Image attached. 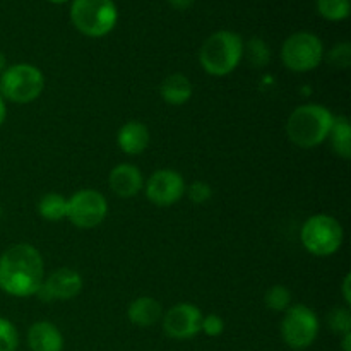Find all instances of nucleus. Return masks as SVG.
I'll return each instance as SVG.
<instances>
[{
    "mask_svg": "<svg viewBox=\"0 0 351 351\" xmlns=\"http://www.w3.org/2000/svg\"><path fill=\"white\" fill-rule=\"evenodd\" d=\"M329 64L336 69H346L351 64V47L350 43H339L329 51Z\"/></svg>",
    "mask_w": 351,
    "mask_h": 351,
    "instance_id": "393cba45",
    "label": "nucleus"
},
{
    "mask_svg": "<svg viewBox=\"0 0 351 351\" xmlns=\"http://www.w3.org/2000/svg\"><path fill=\"white\" fill-rule=\"evenodd\" d=\"M108 215V202L101 192L95 189H82L67 197L65 218L81 230L95 228Z\"/></svg>",
    "mask_w": 351,
    "mask_h": 351,
    "instance_id": "1a4fd4ad",
    "label": "nucleus"
},
{
    "mask_svg": "<svg viewBox=\"0 0 351 351\" xmlns=\"http://www.w3.org/2000/svg\"><path fill=\"white\" fill-rule=\"evenodd\" d=\"M185 194V182L178 171L158 170L147 178L146 195L154 206L168 208L173 206Z\"/></svg>",
    "mask_w": 351,
    "mask_h": 351,
    "instance_id": "9d476101",
    "label": "nucleus"
},
{
    "mask_svg": "<svg viewBox=\"0 0 351 351\" xmlns=\"http://www.w3.org/2000/svg\"><path fill=\"white\" fill-rule=\"evenodd\" d=\"M43 273L41 254L29 243H16L0 256V290L10 297L36 295Z\"/></svg>",
    "mask_w": 351,
    "mask_h": 351,
    "instance_id": "f257e3e1",
    "label": "nucleus"
},
{
    "mask_svg": "<svg viewBox=\"0 0 351 351\" xmlns=\"http://www.w3.org/2000/svg\"><path fill=\"white\" fill-rule=\"evenodd\" d=\"M27 345L31 351H62L64 336L51 322H34L27 331Z\"/></svg>",
    "mask_w": 351,
    "mask_h": 351,
    "instance_id": "4468645a",
    "label": "nucleus"
},
{
    "mask_svg": "<svg viewBox=\"0 0 351 351\" xmlns=\"http://www.w3.org/2000/svg\"><path fill=\"white\" fill-rule=\"evenodd\" d=\"M319 335V319L307 305H293L285 311L281 321V336L291 350H305Z\"/></svg>",
    "mask_w": 351,
    "mask_h": 351,
    "instance_id": "6e6552de",
    "label": "nucleus"
},
{
    "mask_svg": "<svg viewBox=\"0 0 351 351\" xmlns=\"http://www.w3.org/2000/svg\"><path fill=\"white\" fill-rule=\"evenodd\" d=\"M328 139L331 141V146L338 156L348 160L351 156V125L346 117L339 115L332 119L331 130H329Z\"/></svg>",
    "mask_w": 351,
    "mask_h": 351,
    "instance_id": "a211bd4d",
    "label": "nucleus"
},
{
    "mask_svg": "<svg viewBox=\"0 0 351 351\" xmlns=\"http://www.w3.org/2000/svg\"><path fill=\"white\" fill-rule=\"evenodd\" d=\"M243 55L242 38L233 31H216L202 43L199 62L211 75H228L239 67Z\"/></svg>",
    "mask_w": 351,
    "mask_h": 351,
    "instance_id": "7ed1b4c3",
    "label": "nucleus"
},
{
    "mask_svg": "<svg viewBox=\"0 0 351 351\" xmlns=\"http://www.w3.org/2000/svg\"><path fill=\"white\" fill-rule=\"evenodd\" d=\"M202 312L192 304H177L163 315V329L168 338L184 339L194 338L201 332Z\"/></svg>",
    "mask_w": 351,
    "mask_h": 351,
    "instance_id": "9b49d317",
    "label": "nucleus"
},
{
    "mask_svg": "<svg viewBox=\"0 0 351 351\" xmlns=\"http://www.w3.org/2000/svg\"><path fill=\"white\" fill-rule=\"evenodd\" d=\"M328 326L332 332L346 335L351 332V314L348 307H336L332 308L331 314L328 315Z\"/></svg>",
    "mask_w": 351,
    "mask_h": 351,
    "instance_id": "5701e85b",
    "label": "nucleus"
},
{
    "mask_svg": "<svg viewBox=\"0 0 351 351\" xmlns=\"http://www.w3.org/2000/svg\"><path fill=\"white\" fill-rule=\"evenodd\" d=\"M264 304H266L267 308H271L274 312L288 311L291 304L290 290L287 287H283V285H274L264 295Z\"/></svg>",
    "mask_w": 351,
    "mask_h": 351,
    "instance_id": "4be33fe9",
    "label": "nucleus"
},
{
    "mask_svg": "<svg viewBox=\"0 0 351 351\" xmlns=\"http://www.w3.org/2000/svg\"><path fill=\"white\" fill-rule=\"evenodd\" d=\"M7 69V58H5V55L2 53V51H0V74H2L3 71H5Z\"/></svg>",
    "mask_w": 351,
    "mask_h": 351,
    "instance_id": "2f4dec72",
    "label": "nucleus"
},
{
    "mask_svg": "<svg viewBox=\"0 0 351 351\" xmlns=\"http://www.w3.org/2000/svg\"><path fill=\"white\" fill-rule=\"evenodd\" d=\"M243 53H245L249 64L257 69L266 67V64L271 58L269 48H267L266 41L261 40V38H252V40L243 47Z\"/></svg>",
    "mask_w": 351,
    "mask_h": 351,
    "instance_id": "aec40b11",
    "label": "nucleus"
},
{
    "mask_svg": "<svg viewBox=\"0 0 351 351\" xmlns=\"http://www.w3.org/2000/svg\"><path fill=\"white\" fill-rule=\"evenodd\" d=\"M324 58V47L319 36L300 31L287 38L281 47V60L291 72H311L319 67Z\"/></svg>",
    "mask_w": 351,
    "mask_h": 351,
    "instance_id": "0eeeda50",
    "label": "nucleus"
},
{
    "mask_svg": "<svg viewBox=\"0 0 351 351\" xmlns=\"http://www.w3.org/2000/svg\"><path fill=\"white\" fill-rule=\"evenodd\" d=\"M19 346V332L9 319L0 317V351H16Z\"/></svg>",
    "mask_w": 351,
    "mask_h": 351,
    "instance_id": "b1692460",
    "label": "nucleus"
},
{
    "mask_svg": "<svg viewBox=\"0 0 351 351\" xmlns=\"http://www.w3.org/2000/svg\"><path fill=\"white\" fill-rule=\"evenodd\" d=\"M43 88V74L31 64H14L0 74V95L12 103L34 101Z\"/></svg>",
    "mask_w": 351,
    "mask_h": 351,
    "instance_id": "423d86ee",
    "label": "nucleus"
},
{
    "mask_svg": "<svg viewBox=\"0 0 351 351\" xmlns=\"http://www.w3.org/2000/svg\"><path fill=\"white\" fill-rule=\"evenodd\" d=\"M71 19L75 29L84 36L101 38L115 27L119 10L113 0H74Z\"/></svg>",
    "mask_w": 351,
    "mask_h": 351,
    "instance_id": "20e7f679",
    "label": "nucleus"
},
{
    "mask_svg": "<svg viewBox=\"0 0 351 351\" xmlns=\"http://www.w3.org/2000/svg\"><path fill=\"white\" fill-rule=\"evenodd\" d=\"M332 115L326 106L308 103L291 112L287 122V134L291 143L304 149H312L324 143L332 125Z\"/></svg>",
    "mask_w": 351,
    "mask_h": 351,
    "instance_id": "f03ea898",
    "label": "nucleus"
},
{
    "mask_svg": "<svg viewBox=\"0 0 351 351\" xmlns=\"http://www.w3.org/2000/svg\"><path fill=\"white\" fill-rule=\"evenodd\" d=\"M82 290L81 274L71 267H60L55 269L38 290V297L43 302L55 300H72L77 297Z\"/></svg>",
    "mask_w": 351,
    "mask_h": 351,
    "instance_id": "f8f14e48",
    "label": "nucleus"
},
{
    "mask_svg": "<svg viewBox=\"0 0 351 351\" xmlns=\"http://www.w3.org/2000/svg\"><path fill=\"white\" fill-rule=\"evenodd\" d=\"M187 194H189V199H191L194 204H204V202H208L209 199H211L213 191L206 182L197 180L194 182V184L189 185Z\"/></svg>",
    "mask_w": 351,
    "mask_h": 351,
    "instance_id": "bb28decb",
    "label": "nucleus"
},
{
    "mask_svg": "<svg viewBox=\"0 0 351 351\" xmlns=\"http://www.w3.org/2000/svg\"><path fill=\"white\" fill-rule=\"evenodd\" d=\"M48 2H51V3H65V2H67V0H48Z\"/></svg>",
    "mask_w": 351,
    "mask_h": 351,
    "instance_id": "473e14b6",
    "label": "nucleus"
},
{
    "mask_svg": "<svg viewBox=\"0 0 351 351\" xmlns=\"http://www.w3.org/2000/svg\"><path fill=\"white\" fill-rule=\"evenodd\" d=\"M160 95L168 105L180 106L192 96V84L187 75L170 74L160 86Z\"/></svg>",
    "mask_w": 351,
    "mask_h": 351,
    "instance_id": "f3484780",
    "label": "nucleus"
},
{
    "mask_svg": "<svg viewBox=\"0 0 351 351\" xmlns=\"http://www.w3.org/2000/svg\"><path fill=\"white\" fill-rule=\"evenodd\" d=\"M129 321L139 328H151L163 317L161 304L153 297H139L129 305Z\"/></svg>",
    "mask_w": 351,
    "mask_h": 351,
    "instance_id": "dca6fc26",
    "label": "nucleus"
},
{
    "mask_svg": "<svg viewBox=\"0 0 351 351\" xmlns=\"http://www.w3.org/2000/svg\"><path fill=\"white\" fill-rule=\"evenodd\" d=\"M343 351H351V332H346V335H343Z\"/></svg>",
    "mask_w": 351,
    "mask_h": 351,
    "instance_id": "7c9ffc66",
    "label": "nucleus"
},
{
    "mask_svg": "<svg viewBox=\"0 0 351 351\" xmlns=\"http://www.w3.org/2000/svg\"><path fill=\"white\" fill-rule=\"evenodd\" d=\"M117 144L125 154L137 156V154L144 153L149 144V129L137 120L123 123L117 134Z\"/></svg>",
    "mask_w": 351,
    "mask_h": 351,
    "instance_id": "2eb2a0df",
    "label": "nucleus"
},
{
    "mask_svg": "<svg viewBox=\"0 0 351 351\" xmlns=\"http://www.w3.org/2000/svg\"><path fill=\"white\" fill-rule=\"evenodd\" d=\"M317 12L328 21H345L350 16V0H317Z\"/></svg>",
    "mask_w": 351,
    "mask_h": 351,
    "instance_id": "412c9836",
    "label": "nucleus"
},
{
    "mask_svg": "<svg viewBox=\"0 0 351 351\" xmlns=\"http://www.w3.org/2000/svg\"><path fill=\"white\" fill-rule=\"evenodd\" d=\"M201 331L204 332L206 336L216 338V336H219L223 331H225V321H223L218 314L202 315Z\"/></svg>",
    "mask_w": 351,
    "mask_h": 351,
    "instance_id": "a878e982",
    "label": "nucleus"
},
{
    "mask_svg": "<svg viewBox=\"0 0 351 351\" xmlns=\"http://www.w3.org/2000/svg\"><path fill=\"white\" fill-rule=\"evenodd\" d=\"M168 3H170V5L173 7V9L185 10V9H189V7H191L192 3H194V0H168Z\"/></svg>",
    "mask_w": 351,
    "mask_h": 351,
    "instance_id": "c85d7f7f",
    "label": "nucleus"
},
{
    "mask_svg": "<svg viewBox=\"0 0 351 351\" xmlns=\"http://www.w3.org/2000/svg\"><path fill=\"white\" fill-rule=\"evenodd\" d=\"M5 117H7V106H5V99L2 98V95H0V127L3 125V122H5Z\"/></svg>",
    "mask_w": 351,
    "mask_h": 351,
    "instance_id": "c756f323",
    "label": "nucleus"
},
{
    "mask_svg": "<svg viewBox=\"0 0 351 351\" xmlns=\"http://www.w3.org/2000/svg\"><path fill=\"white\" fill-rule=\"evenodd\" d=\"M302 245L317 257H328L338 252L343 243V226L329 215H314L300 230Z\"/></svg>",
    "mask_w": 351,
    "mask_h": 351,
    "instance_id": "39448f33",
    "label": "nucleus"
},
{
    "mask_svg": "<svg viewBox=\"0 0 351 351\" xmlns=\"http://www.w3.org/2000/svg\"><path fill=\"white\" fill-rule=\"evenodd\" d=\"M38 213L47 221H60L67 216V197L57 192L45 194L38 202Z\"/></svg>",
    "mask_w": 351,
    "mask_h": 351,
    "instance_id": "6ab92c4d",
    "label": "nucleus"
},
{
    "mask_svg": "<svg viewBox=\"0 0 351 351\" xmlns=\"http://www.w3.org/2000/svg\"><path fill=\"white\" fill-rule=\"evenodd\" d=\"M350 274H346L345 280H343V285H341V291H343V300H345L346 305L351 304V295H350Z\"/></svg>",
    "mask_w": 351,
    "mask_h": 351,
    "instance_id": "cd10ccee",
    "label": "nucleus"
},
{
    "mask_svg": "<svg viewBox=\"0 0 351 351\" xmlns=\"http://www.w3.org/2000/svg\"><path fill=\"white\" fill-rule=\"evenodd\" d=\"M108 184L112 187V191L117 195H120V197H134V195H137L143 191L144 180L139 168L134 167V165L123 163L117 165L110 171Z\"/></svg>",
    "mask_w": 351,
    "mask_h": 351,
    "instance_id": "ddd939ff",
    "label": "nucleus"
}]
</instances>
